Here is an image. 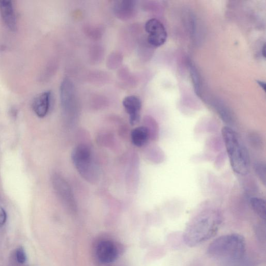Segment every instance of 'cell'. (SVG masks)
Returning <instances> with one entry per match:
<instances>
[{
	"label": "cell",
	"mask_w": 266,
	"mask_h": 266,
	"mask_svg": "<svg viewBox=\"0 0 266 266\" xmlns=\"http://www.w3.org/2000/svg\"><path fill=\"white\" fill-rule=\"evenodd\" d=\"M222 221L220 213L213 210H205L188 224L183 235L185 244L195 247L205 243L215 235Z\"/></svg>",
	"instance_id": "cell-1"
},
{
	"label": "cell",
	"mask_w": 266,
	"mask_h": 266,
	"mask_svg": "<svg viewBox=\"0 0 266 266\" xmlns=\"http://www.w3.org/2000/svg\"><path fill=\"white\" fill-rule=\"evenodd\" d=\"M246 252L245 238L235 233L217 238L212 242L208 249V253L212 257L233 262L243 258Z\"/></svg>",
	"instance_id": "cell-2"
},
{
	"label": "cell",
	"mask_w": 266,
	"mask_h": 266,
	"mask_svg": "<svg viewBox=\"0 0 266 266\" xmlns=\"http://www.w3.org/2000/svg\"><path fill=\"white\" fill-rule=\"evenodd\" d=\"M222 136L232 170L241 175H247L250 170L248 152L238 134L231 128L226 127Z\"/></svg>",
	"instance_id": "cell-3"
},
{
	"label": "cell",
	"mask_w": 266,
	"mask_h": 266,
	"mask_svg": "<svg viewBox=\"0 0 266 266\" xmlns=\"http://www.w3.org/2000/svg\"><path fill=\"white\" fill-rule=\"evenodd\" d=\"M72 160L81 175L88 181L94 179L96 165L92 152L87 145H78L72 153Z\"/></svg>",
	"instance_id": "cell-4"
},
{
	"label": "cell",
	"mask_w": 266,
	"mask_h": 266,
	"mask_svg": "<svg viewBox=\"0 0 266 266\" xmlns=\"http://www.w3.org/2000/svg\"><path fill=\"white\" fill-rule=\"evenodd\" d=\"M145 31L149 34L148 42L155 47L163 45L167 39V32L163 24L158 19L153 18L145 24Z\"/></svg>",
	"instance_id": "cell-5"
},
{
	"label": "cell",
	"mask_w": 266,
	"mask_h": 266,
	"mask_svg": "<svg viewBox=\"0 0 266 266\" xmlns=\"http://www.w3.org/2000/svg\"><path fill=\"white\" fill-rule=\"evenodd\" d=\"M118 245L109 240H103L96 247L97 258L103 263H110L115 261L120 254Z\"/></svg>",
	"instance_id": "cell-6"
},
{
	"label": "cell",
	"mask_w": 266,
	"mask_h": 266,
	"mask_svg": "<svg viewBox=\"0 0 266 266\" xmlns=\"http://www.w3.org/2000/svg\"><path fill=\"white\" fill-rule=\"evenodd\" d=\"M61 97L63 107L68 112H74L76 106V100L74 84L65 79L61 87Z\"/></svg>",
	"instance_id": "cell-7"
},
{
	"label": "cell",
	"mask_w": 266,
	"mask_h": 266,
	"mask_svg": "<svg viewBox=\"0 0 266 266\" xmlns=\"http://www.w3.org/2000/svg\"><path fill=\"white\" fill-rule=\"evenodd\" d=\"M123 105L129 115L130 123L132 126L136 125L140 121L141 101L136 96H129L123 101Z\"/></svg>",
	"instance_id": "cell-8"
},
{
	"label": "cell",
	"mask_w": 266,
	"mask_h": 266,
	"mask_svg": "<svg viewBox=\"0 0 266 266\" xmlns=\"http://www.w3.org/2000/svg\"><path fill=\"white\" fill-rule=\"evenodd\" d=\"M52 93L46 91L41 93L35 99L33 108L35 113L39 117H44L50 109Z\"/></svg>",
	"instance_id": "cell-9"
},
{
	"label": "cell",
	"mask_w": 266,
	"mask_h": 266,
	"mask_svg": "<svg viewBox=\"0 0 266 266\" xmlns=\"http://www.w3.org/2000/svg\"><path fill=\"white\" fill-rule=\"evenodd\" d=\"M56 186L59 195L66 206L71 211L76 210V205L73 195L68 183L63 179L58 178Z\"/></svg>",
	"instance_id": "cell-10"
},
{
	"label": "cell",
	"mask_w": 266,
	"mask_h": 266,
	"mask_svg": "<svg viewBox=\"0 0 266 266\" xmlns=\"http://www.w3.org/2000/svg\"><path fill=\"white\" fill-rule=\"evenodd\" d=\"M0 12L6 26L11 30L16 28V17L13 4L10 1H0Z\"/></svg>",
	"instance_id": "cell-11"
},
{
	"label": "cell",
	"mask_w": 266,
	"mask_h": 266,
	"mask_svg": "<svg viewBox=\"0 0 266 266\" xmlns=\"http://www.w3.org/2000/svg\"><path fill=\"white\" fill-rule=\"evenodd\" d=\"M135 10L136 3L133 1L119 2L114 7L116 16L123 19H128L133 17Z\"/></svg>",
	"instance_id": "cell-12"
},
{
	"label": "cell",
	"mask_w": 266,
	"mask_h": 266,
	"mask_svg": "<svg viewBox=\"0 0 266 266\" xmlns=\"http://www.w3.org/2000/svg\"><path fill=\"white\" fill-rule=\"evenodd\" d=\"M133 144L138 147L144 146L151 138L150 132L146 127H139L133 129L131 134Z\"/></svg>",
	"instance_id": "cell-13"
},
{
	"label": "cell",
	"mask_w": 266,
	"mask_h": 266,
	"mask_svg": "<svg viewBox=\"0 0 266 266\" xmlns=\"http://www.w3.org/2000/svg\"><path fill=\"white\" fill-rule=\"evenodd\" d=\"M250 203L254 211L261 219L265 221L266 216L265 201L262 199L254 197L251 199Z\"/></svg>",
	"instance_id": "cell-14"
},
{
	"label": "cell",
	"mask_w": 266,
	"mask_h": 266,
	"mask_svg": "<svg viewBox=\"0 0 266 266\" xmlns=\"http://www.w3.org/2000/svg\"><path fill=\"white\" fill-rule=\"evenodd\" d=\"M190 71L195 91L199 95L201 91V82L198 72L194 66H190Z\"/></svg>",
	"instance_id": "cell-15"
},
{
	"label": "cell",
	"mask_w": 266,
	"mask_h": 266,
	"mask_svg": "<svg viewBox=\"0 0 266 266\" xmlns=\"http://www.w3.org/2000/svg\"><path fill=\"white\" fill-rule=\"evenodd\" d=\"M265 168V164L263 162H257L255 164V173L264 186H265L266 182Z\"/></svg>",
	"instance_id": "cell-16"
},
{
	"label": "cell",
	"mask_w": 266,
	"mask_h": 266,
	"mask_svg": "<svg viewBox=\"0 0 266 266\" xmlns=\"http://www.w3.org/2000/svg\"><path fill=\"white\" fill-rule=\"evenodd\" d=\"M248 139L252 146L255 149H259L262 147V139L257 133H250L248 135Z\"/></svg>",
	"instance_id": "cell-17"
},
{
	"label": "cell",
	"mask_w": 266,
	"mask_h": 266,
	"mask_svg": "<svg viewBox=\"0 0 266 266\" xmlns=\"http://www.w3.org/2000/svg\"><path fill=\"white\" fill-rule=\"evenodd\" d=\"M16 261L20 264L25 263L27 260V255L25 250L22 247L18 248L15 253Z\"/></svg>",
	"instance_id": "cell-18"
},
{
	"label": "cell",
	"mask_w": 266,
	"mask_h": 266,
	"mask_svg": "<svg viewBox=\"0 0 266 266\" xmlns=\"http://www.w3.org/2000/svg\"><path fill=\"white\" fill-rule=\"evenodd\" d=\"M7 220V214L5 210L0 206V227L4 226Z\"/></svg>",
	"instance_id": "cell-19"
},
{
	"label": "cell",
	"mask_w": 266,
	"mask_h": 266,
	"mask_svg": "<svg viewBox=\"0 0 266 266\" xmlns=\"http://www.w3.org/2000/svg\"><path fill=\"white\" fill-rule=\"evenodd\" d=\"M257 83L262 88L264 91H265V83L262 81H257Z\"/></svg>",
	"instance_id": "cell-20"
},
{
	"label": "cell",
	"mask_w": 266,
	"mask_h": 266,
	"mask_svg": "<svg viewBox=\"0 0 266 266\" xmlns=\"http://www.w3.org/2000/svg\"><path fill=\"white\" fill-rule=\"evenodd\" d=\"M265 44H264L263 46V48H262V54L264 58H265Z\"/></svg>",
	"instance_id": "cell-21"
}]
</instances>
